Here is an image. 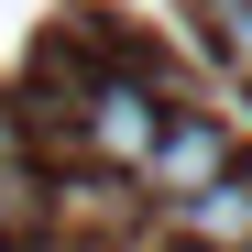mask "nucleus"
Returning <instances> with one entry per match:
<instances>
[{
    "label": "nucleus",
    "mask_w": 252,
    "mask_h": 252,
    "mask_svg": "<svg viewBox=\"0 0 252 252\" xmlns=\"http://www.w3.org/2000/svg\"><path fill=\"white\" fill-rule=\"evenodd\" d=\"M154 132H164V88H154L143 66H110V77H88V88H77V143H88L99 164L143 176Z\"/></svg>",
    "instance_id": "nucleus-1"
},
{
    "label": "nucleus",
    "mask_w": 252,
    "mask_h": 252,
    "mask_svg": "<svg viewBox=\"0 0 252 252\" xmlns=\"http://www.w3.org/2000/svg\"><path fill=\"white\" fill-rule=\"evenodd\" d=\"M220 176H241V143H230L208 110H164V132H154V154H143V187L176 208V197L220 187Z\"/></svg>",
    "instance_id": "nucleus-2"
},
{
    "label": "nucleus",
    "mask_w": 252,
    "mask_h": 252,
    "mask_svg": "<svg viewBox=\"0 0 252 252\" xmlns=\"http://www.w3.org/2000/svg\"><path fill=\"white\" fill-rule=\"evenodd\" d=\"M164 230H176V252H252V176H220L164 208Z\"/></svg>",
    "instance_id": "nucleus-3"
},
{
    "label": "nucleus",
    "mask_w": 252,
    "mask_h": 252,
    "mask_svg": "<svg viewBox=\"0 0 252 252\" xmlns=\"http://www.w3.org/2000/svg\"><path fill=\"white\" fill-rule=\"evenodd\" d=\"M197 22H208V44H220V66L252 77V0H197Z\"/></svg>",
    "instance_id": "nucleus-4"
}]
</instances>
